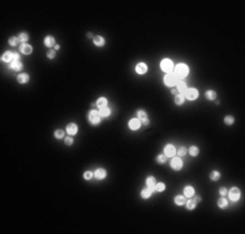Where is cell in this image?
I'll return each mask as SVG.
<instances>
[{"label":"cell","mask_w":245,"mask_h":234,"mask_svg":"<svg viewBox=\"0 0 245 234\" xmlns=\"http://www.w3.org/2000/svg\"><path fill=\"white\" fill-rule=\"evenodd\" d=\"M87 120H89V122L91 124V125H99L101 121H102V117H101V114H99V111L91 109V111L89 112V114H87Z\"/></svg>","instance_id":"7a4b0ae2"},{"label":"cell","mask_w":245,"mask_h":234,"mask_svg":"<svg viewBox=\"0 0 245 234\" xmlns=\"http://www.w3.org/2000/svg\"><path fill=\"white\" fill-rule=\"evenodd\" d=\"M219 178H220V173L218 172V170H213L210 173V179L211 181H219Z\"/></svg>","instance_id":"f546056e"},{"label":"cell","mask_w":245,"mask_h":234,"mask_svg":"<svg viewBox=\"0 0 245 234\" xmlns=\"http://www.w3.org/2000/svg\"><path fill=\"white\" fill-rule=\"evenodd\" d=\"M184 96L188 99V100H196L198 98V90L196 89H187L185 93H184Z\"/></svg>","instance_id":"5b68a950"},{"label":"cell","mask_w":245,"mask_h":234,"mask_svg":"<svg viewBox=\"0 0 245 234\" xmlns=\"http://www.w3.org/2000/svg\"><path fill=\"white\" fill-rule=\"evenodd\" d=\"M233 122H235V118H233L232 116H230V114H228V116L224 117V124H226V125H232Z\"/></svg>","instance_id":"74e56055"},{"label":"cell","mask_w":245,"mask_h":234,"mask_svg":"<svg viewBox=\"0 0 245 234\" xmlns=\"http://www.w3.org/2000/svg\"><path fill=\"white\" fill-rule=\"evenodd\" d=\"M219 193H220L222 197H224V195L227 194V189L226 187H220V189H219Z\"/></svg>","instance_id":"7bdbcfd3"},{"label":"cell","mask_w":245,"mask_h":234,"mask_svg":"<svg viewBox=\"0 0 245 234\" xmlns=\"http://www.w3.org/2000/svg\"><path fill=\"white\" fill-rule=\"evenodd\" d=\"M104 43H106V40H104L103 37H101V35H97V37H94V44L97 47H103Z\"/></svg>","instance_id":"44dd1931"},{"label":"cell","mask_w":245,"mask_h":234,"mask_svg":"<svg viewBox=\"0 0 245 234\" xmlns=\"http://www.w3.org/2000/svg\"><path fill=\"white\" fill-rule=\"evenodd\" d=\"M67 133L69 134V135H76L77 133H78V128H77V125L76 124H73V122H71V124H68L67 125Z\"/></svg>","instance_id":"30bf717a"},{"label":"cell","mask_w":245,"mask_h":234,"mask_svg":"<svg viewBox=\"0 0 245 234\" xmlns=\"http://www.w3.org/2000/svg\"><path fill=\"white\" fill-rule=\"evenodd\" d=\"M151 193H153V190L149 187L144 189V190L141 191V198H144V199H149V198L151 197Z\"/></svg>","instance_id":"4316f807"},{"label":"cell","mask_w":245,"mask_h":234,"mask_svg":"<svg viewBox=\"0 0 245 234\" xmlns=\"http://www.w3.org/2000/svg\"><path fill=\"white\" fill-rule=\"evenodd\" d=\"M54 135H55L56 139H61V138H64V131H63L61 129H58V130H55Z\"/></svg>","instance_id":"d590c367"},{"label":"cell","mask_w":245,"mask_h":234,"mask_svg":"<svg viewBox=\"0 0 245 234\" xmlns=\"http://www.w3.org/2000/svg\"><path fill=\"white\" fill-rule=\"evenodd\" d=\"M19 39H20V42H22V43H26L29 40V34H26V33H20Z\"/></svg>","instance_id":"d6a6232c"},{"label":"cell","mask_w":245,"mask_h":234,"mask_svg":"<svg viewBox=\"0 0 245 234\" xmlns=\"http://www.w3.org/2000/svg\"><path fill=\"white\" fill-rule=\"evenodd\" d=\"M55 56H56V51H55V49L50 48L48 51H47V57H48V58H54Z\"/></svg>","instance_id":"60d3db41"},{"label":"cell","mask_w":245,"mask_h":234,"mask_svg":"<svg viewBox=\"0 0 245 234\" xmlns=\"http://www.w3.org/2000/svg\"><path fill=\"white\" fill-rule=\"evenodd\" d=\"M20 52L24 53V55H30V53L33 52V47L28 43H22L21 46H20Z\"/></svg>","instance_id":"9c48e42d"},{"label":"cell","mask_w":245,"mask_h":234,"mask_svg":"<svg viewBox=\"0 0 245 234\" xmlns=\"http://www.w3.org/2000/svg\"><path fill=\"white\" fill-rule=\"evenodd\" d=\"M155 185H156L155 177H153V176H149V177L146 178V186L154 191V190H155Z\"/></svg>","instance_id":"5bb4252c"},{"label":"cell","mask_w":245,"mask_h":234,"mask_svg":"<svg viewBox=\"0 0 245 234\" xmlns=\"http://www.w3.org/2000/svg\"><path fill=\"white\" fill-rule=\"evenodd\" d=\"M171 168L173 170H180L181 168H183V161H181L180 157H173L171 160Z\"/></svg>","instance_id":"ba28073f"},{"label":"cell","mask_w":245,"mask_h":234,"mask_svg":"<svg viewBox=\"0 0 245 234\" xmlns=\"http://www.w3.org/2000/svg\"><path fill=\"white\" fill-rule=\"evenodd\" d=\"M11 69H13V70H21L22 68H24V65H22V62L20 61V60H13L12 62H11Z\"/></svg>","instance_id":"2e32d148"},{"label":"cell","mask_w":245,"mask_h":234,"mask_svg":"<svg viewBox=\"0 0 245 234\" xmlns=\"http://www.w3.org/2000/svg\"><path fill=\"white\" fill-rule=\"evenodd\" d=\"M166 160H167V156H166L164 154H160L156 156V163L158 164H164Z\"/></svg>","instance_id":"836d02e7"},{"label":"cell","mask_w":245,"mask_h":234,"mask_svg":"<svg viewBox=\"0 0 245 234\" xmlns=\"http://www.w3.org/2000/svg\"><path fill=\"white\" fill-rule=\"evenodd\" d=\"M176 90L179 91V94H184L185 93V90H187V83L184 82V81H179V82L176 83Z\"/></svg>","instance_id":"ac0fdd59"},{"label":"cell","mask_w":245,"mask_h":234,"mask_svg":"<svg viewBox=\"0 0 245 234\" xmlns=\"http://www.w3.org/2000/svg\"><path fill=\"white\" fill-rule=\"evenodd\" d=\"M187 155V150H185V147H180L177 150V156L179 157H183V156H185Z\"/></svg>","instance_id":"ab89813d"},{"label":"cell","mask_w":245,"mask_h":234,"mask_svg":"<svg viewBox=\"0 0 245 234\" xmlns=\"http://www.w3.org/2000/svg\"><path fill=\"white\" fill-rule=\"evenodd\" d=\"M93 177H94V173L90 172V170H86V172L83 173V178H85L86 181H90Z\"/></svg>","instance_id":"f35d334b"},{"label":"cell","mask_w":245,"mask_h":234,"mask_svg":"<svg viewBox=\"0 0 245 234\" xmlns=\"http://www.w3.org/2000/svg\"><path fill=\"white\" fill-rule=\"evenodd\" d=\"M189 154H190V156H197V155L199 154V148L197 147V146H192V147L189 148Z\"/></svg>","instance_id":"1f68e13d"},{"label":"cell","mask_w":245,"mask_h":234,"mask_svg":"<svg viewBox=\"0 0 245 234\" xmlns=\"http://www.w3.org/2000/svg\"><path fill=\"white\" fill-rule=\"evenodd\" d=\"M140 128H141V121L138 118H132L129 121V129L130 130H138Z\"/></svg>","instance_id":"4fadbf2b"},{"label":"cell","mask_w":245,"mask_h":234,"mask_svg":"<svg viewBox=\"0 0 245 234\" xmlns=\"http://www.w3.org/2000/svg\"><path fill=\"white\" fill-rule=\"evenodd\" d=\"M164 190H166V185L163 183V182H159V183H156L155 185V191H158V193H163Z\"/></svg>","instance_id":"e575fe53"},{"label":"cell","mask_w":245,"mask_h":234,"mask_svg":"<svg viewBox=\"0 0 245 234\" xmlns=\"http://www.w3.org/2000/svg\"><path fill=\"white\" fill-rule=\"evenodd\" d=\"M99 114H101L102 118H106L111 114V109L107 107H103V108H99Z\"/></svg>","instance_id":"7402d4cb"},{"label":"cell","mask_w":245,"mask_h":234,"mask_svg":"<svg viewBox=\"0 0 245 234\" xmlns=\"http://www.w3.org/2000/svg\"><path fill=\"white\" fill-rule=\"evenodd\" d=\"M173 200H175V204H177V206H183V204H185V202H187L184 195H176Z\"/></svg>","instance_id":"d4e9b609"},{"label":"cell","mask_w":245,"mask_h":234,"mask_svg":"<svg viewBox=\"0 0 245 234\" xmlns=\"http://www.w3.org/2000/svg\"><path fill=\"white\" fill-rule=\"evenodd\" d=\"M175 152H176V150H175V146H172V145L164 146V155L167 157H173L175 156Z\"/></svg>","instance_id":"7c38bea8"},{"label":"cell","mask_w":245,"mask_h":234,"mask_svg":"<svg viewBox=\"0 0 245 234\" xmlns=\"http://www.w3.org/2000/svg\"><path fill=\"white\" fill-rule=\"evenodd\" d=\"M218 207L219 208H227L228 207V200L226 198H219L218 199Z\"/></svg>","instance_id":"83f0119b"},{"label":"cell","mask_w":245,"mask_h":234,"mask_svg":"<svg viewBox=\"0 0 245 234\" xmlns=\"http://www.w3.org/2000/svg\"><path fill=\"white\" fill-rule=\"evenodd\" d=\"M194 195V189L192 186H185L184 187V197L185 198H192Z\"/></svg>","instance_id":"d6986e66"},{"label":"cell","mask_w":245,"mask_h":234,"mask_svg":"<svg viewBox=\"0 0 245 234\" xmlns=\"http://www.w3.org/2000/svg\"><path fill=\"white\" fill-rule=\"evenodd\" d=\"M44 46L48 47V48H51L52 46L55 47V38L51 37V35H48V37L44 38Z\"/></svg>","instance_id":"ffe728a7"},{"label":"cell","mask_w":245,"mask_h":234,"mask_svg":"<svg viewBox=\"0 0 245 234\" xmlns=\"http://www.w3.org/2000/svg\"><path fill=\"white\" fill-rule=\"evenodd\" d=\"M106 176H107V170L104 169V168H99V169H97L94 172V177L97 179H104Z\"/></svg>","instance_id":"8fae6325"},{"label":"cell","mask_w":245,"mask_h":234,"mask_svg":"<svg viewBox=\"0 0 245 234\" xmlns=\"http://www.w3.org/2000/svg\"><path fill=\"white\" fill-rule=\"evenodd\" d=\"M175 74L177 78H185L189 74V68L185 64H177L175 68Z\"/></svg>","instance_id":"6da1fadb"},{"label":"cell","mask_w":245,"mask_h":234,"mask_svg":"<svg viewBox=\"0 0 245 234\" xmlns=\"http://www.w3.org/2000/svg\"><path fill=\"white\" fill-rule=\"evenodd\" d=\"M163 82H164L166 86H175V85L179 82V78L176 77V74H173V73H167L164 76Z\"/></svg>","instance_id":"3957f363"},{"label":"cell","mask_w":245,"mask_h":234,"mask_svg":"<svg viewBox=\"0 0 245 234\" xmlns=\"http://www.w3.org/2000/svg\"><path fill=\"white\" fill-rule=\"evenodd\" d=\"M29 80H30V76L26 73H21L17 76V82L19 83H26L29 82Z\"/></svg>","instance_id":"e0dca14e"},{"label":"cell","mask_w":245,"mask_h":234,"mask_svg":"<svg viewBox=\"0 0 245 234\" xmlns=\"http://www.w3.org/2000/svg\"><path fill=\"white\" fill-rule=\"evenodd\" d=\"M184 100H185V96L183 94H179V95L175 96V104L176 105H181L184 103Z\"/></svg>","instance_id":"f1b7e54d"},{"label":"cell","mask_w":245,"mask_h":234,"mask_svg":"<svg viewBox=\"0 0 245 234\" xmlns=\"http://www.w3.org/2000/svg\"><path fill=\"white\" fill-rule=\"evenodd\" d=\"M136 114H137L138 120L141 121V124H144L145 126H147V125H149V122H150V121H149V117H147V113H146V112H145V111H141V109H140V111L136 112Z\"/></svg>","instance_id":"8992f818"},{"label":"cell","mask_w":245,"mask_h":234,"mask_svg":"<svg viewBox=\"0 0 245 234\" xmlns=\"http://www.w3.org/2000/svg\"><path fill=\"white\" fill-rule=\"evenodd\" d=\"M64 142H65V145H67V146H72V145H73V138H72V135H69L68 138H65Z\"/></svg>","instance_id":"b9f144b4"},{"label":"cell","mask_w":245,"mask_h":234,"mask_svg":"<svg viewBox=\"0 0 245 234\" xmlns=\"http://www.w3.org/2000/svg\"><path fill=\"white\" fill-rule=\"evenodd\" d=\"M228 197H230V200L237 202V200L240 199V190L237 187H232L230 191H228Z\"/></svg>","instance_id":"52a82bcc"},{"label":"cell","mask_w":245,"mask_h":234,"mask_svg":"<svg viewBox=\"0 0 245 234\" xmlns=\"http://www.w3.org/2000/svg\"><path fill=\"white\" fill-rule=\"evenodd\" d=\"M136 72H137L138 74H145L147 72V65L145 64V62H138V64L136 65Z\"/></svg>","instance_id":"9a60e30c"},{"label":"cell","mask_w":245,"mask_h":234,"mask_svg":"<svg viewBox=\"0 0 245 234\" xmlns=\"http://www.w3.org/2000/svg\"><path fill=\"white\" fill-rule=\"evenodd\" d=\"M185 204H187V208L189 211L194 210V208L197 207V202H196V200H187V202H185Z\"/></svg>","instance_id":"4dcf8cb0"},{"label":"cell","mask_w":245,"mask_h":234,"mask_svg":"<svg viewBox=\"0 0 245 234\" xmlns=\"http://www.w3.org/2000/svg\"><path fill=\"white\" fill-rule=\"evenodd\" d=\"M12 58H13V53L11 52V51H7V52H4L3 56H1V60H3V61H5V62H9Z\"/></svg>","instance_id":"484cf974"},{"label":"cell","mask_w":245,"mask_h":234,"mask_svg":"<svg viewBox=\"0 0 245 234\" xmlns=\"http://www.w3.org/2000/svg\"><path fill=\"white\" fill-rule=\"evenodd\" d=\"M8 42H9V44H11V46H13V47H15V46H17V44H19L20 39H19V37H11Z\"/></svg>","instance_id":"8d00e7d4"},{"label":"cell","mask_w":245,"mask_h":234,"mask_svg":"<svg viewBox=\"0 0 245 234\" xmlns=\"http://www.w3.org/2000/svg\"><path fill=\"white\" fill-rule=\"evenodd\" d=\"M13 60H20V55H19V53H13Z\"/></svg>","instance_id":"f6af8a7d"},{"label":"cell","mask_w":245,"mask_h":234,"mask_svg":"<svg viewBox=\"0 0 245 234\" xmlns=\"http://www.w3.org/2000/svg\"><path fill=\"white\" fill-rule=\"evenodd\" d=\"M205 96L207 100H215L217 99V91H214V90H207L205 93Z\"/></svg>","instance_id":"603a6c76"},{"label":"cell","mask_w":245,"mask_h":234,"mask_svg":"<svg viewBox=\"0 0 245 234\" xmlns=\"http://www.w3.org/2000/svg\"><path fill=\"white\" fill-rule=\"evenodd\" d=\"M87 38H93V34H91V33H87Z\"/></svg>","instance_id":"c3c4849f"},{"label":"cell","mask_w":245,"mask_h":234,"mask_svg":"<svg viewBox=\"0 0 245 234\" xmlns=\"http://www.w3.org/2000/svg\"><path fill=\"white\" fill-rule=\"evenodd\" d=\"M197 202V203H199V202H201V197H196V199H194Z\"/></svg>","instance_id":"bcb514c9"},{"label":"cell","mask_w":245,"mask_h":234,"mask_svg":"<svg viewBox=\"0 0 245 234\" xmlns=\"http://www.w3.org/2000/svg\"><path fill=\"white\" fill-rule=\"evenodd\" d=\"M160 69L163 72H166V73H171L172 69H173V64H172V61L170 58H163L160 61Z\"/></svg>","instance_id":"277c9868"},{"label":"cell","mask_w":245,"mask_h":234,"mask_svg":"<svg viewBox=\"0 0 245 234\" xmlns=\"http://www.w3.org/2000/svg\"><path fill=\"white\" fill-rule=\"evenodd\" d=\"M107 99L104 98V96H101V98L98 99V100H97V103H95V104H97V107H99V108H103V107H107Z\"/></svg>","instance_id":"cb8c5ba5"},{"label":"cell","mask_w":245,"mask_h":234,"mask_svg":"<svg viewBox=\"0 0 245 234\" xmlns=\"http://www.w3.org/2000/svg\"><path fill=\"white\" fill-rule=\"evenodd\" d=\"M171 93H172V95H175V96L179 95V91H177L176 89H172V90H171Z\"/></svg>","instance_id":"ee69618b"},{"label":"cell","mask_w":245,"mask_h":234,"mask_svg":"<svg viewBox=\"0 0 245 234\" xmlns=\"http://www.w3.org/2000/svg\"><path fill=\"white\" fill-rule=\"evenodd\" d=\"M56 49H60V46H59V44H55V51Z\"/></svg>","instance_id":"7dc6e473"}]
</instances>
